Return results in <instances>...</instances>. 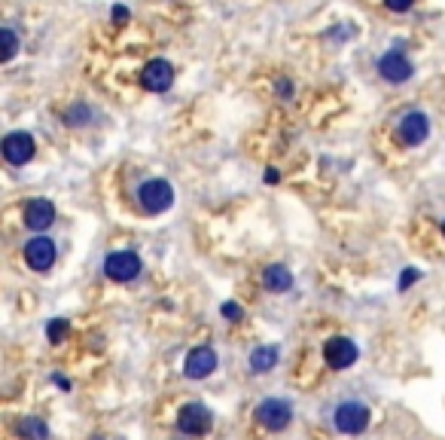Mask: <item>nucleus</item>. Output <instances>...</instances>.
Instances as JSON below:
<instances>
[{
	"label": "nucleus",
	"mask_w": 445,
	"mask_h": 440,
	"mask_svg": "<svg viewBox=\"0 0 445 440\" xmlns=\"http://www.w3.org/2000/svg\"><path fill=\"white\" fill-rule=\"evenodd\" d=\"M369 422H372V412L360 401H345L332 412V425H336L339 434H363Z\"/></svg>",
	"instance_id": "f257e3e1"
},
{
	"label": "nucleus",
	"mask_w": 445,
	"mask_h": 440,
	"mask_svg": "<svg viewBox=\"0 0 445 440\" xmlns=\"http://www.w3.org/2000/svg\"><path fill=\"white\" fill-rule=\"evenodd\" d=\"M137 202L146 214H165L171 205H174V187L162 178H153V181H144L137 187Z\"/></svg>",
	"instance_id": "f03ea898"
},
{
	"label": "nucleus",
	"mask_w": 445,
	"mask_h": 440,
	"mask_svg": "<svg viewBox=\"0 0 445 440\" xmlns=\"http://www.w3.org/2000/svg\"><path fill=\"white\" fill-rule=\"evenodd\" d=\"M141 269H144V263L134 251H113V254H107V260H104V275L116 284L134 281L137 275H141Z\"/></svg>",
	"instance_id": "7ed1b4c3"
},
{
	"label": "nucleus",
	"mask_w": 445,
	"mask_h": 440,
	"mask_svg": "<svg viewBox=\"0 0 445 440\" xmlns=\"http://www.w3.org/2000/svg\"><path fill=\"white\" fill-rule=\"evenodd\" d=\"M253 416L265 431H284L293 422V407H290V401H284V398H265L253 410Z\"/></svg>",
	"instance_id": "20e7f679"
},
{
	"label": "nucleus",
	"mask_w": 445,
	"mask_h": 440,
	"mask_svg": "<svg viewBox=\"0 0 445 440\" xmlns=\"http://www.w3.org/2000/svg\"><path fill=\"white\" fill-rule=\"evenodd\" d=\"M357 343H351L348 336H332L323 343V361H327L332 370H348V367L357 364Z\"/></svg>",
	"instance_id": "39448f33"
},
{
	"label": "nucleus",
	"mask_w": 445,
	"mask_h": 440,
	"mask_svg": "<svg viewBox=\"0 0 445 440\" xmlns=\"http://www.w3.org/2000/svg\"><path fill=\"white\" fill-rule=\"evenodd\" d=\"M211 425H214V416H211V410L205 407V403H187V407L177 412V428L189 437L208 434Z\"/></svg>",
	"instance_id": "423d86ee"
},
{
	"label": "nucleus",
	"mask_w": 445,
	"mask_h": 440,
	"mask_svg": "<svg viewBox=\"0 0 445 440\" xmlns=\"http://www.w3.org/2000/svg\"><path fill=\"white\" fill-rule=\"evenodd\" d=\"M0 147H4V159L9 165H27L37 153V141L31 132H9Z\"/></svg>",
	"instance_id": "0eeeda50"
},
{
	"label": "nucleus",
	"mask_w": 445,
	"mask_h": 440,
	"mask_svg": "<svg viewBox=\"0 0 445 440\" xmlns=\"http://www.w3.org/2000/svg\"><path fill=\"white\" fill-rule=\"evenodd\" d=\"M55 242L46 236H34L31 242H25V263L31 266L34 272H49L55 266Z\"/></svg>",
	"instance_id": "6e6552de"
},
{
	"label": "nucleus",
	"mask_w": 445,
	"mask_h": 440,
	"mask_svg": "<svg viewBox=\"0 0 445 440\" xmlns=\"http://www.w3.org/2000/svg\"><path fill=\"white\" fill-rule=\"evenodd\" d=\"M214 370H217V352L211 346L192 348L187 355V364H183V376L187 379H208Z\"/></svg>",
	"instance_id": "1a4fd4ad"
},
{
	"label": "nucleus",
	"mask_w": 445,
	"mask_h": 440,
	"mask_svg": "<svg viewBox=\"0 0 445 440\" xmlns=\"http://www.w3.org/2000/svg\"><path fill=\"white\" fill-rule=\"evenodd\" d=\"M427 135H430V119L421 114V110H409L403 119H400V138H403V144H409V147H418L427 141Z\"/></svg>",
	"instance_id": "9d476101"
},
{
	"label": "nucleus",
	"mask_w": 445,
	"mask_h": 440,
	"mask_svg": "<svg viewBox=\"0 0 445 440\" xmlns=\"http://www.w3.org/2000/svg\"><path fill=\"white\" fill-rule=\"evenodd\" d=\"M378 73H382L387 82H406L415 71H412V61L406 59L400 49H394V52H384L382 59H378Z\"/></svg>",
	"instance_id": "9b49d317"
},
{
	"label": "nucleus",
	"mask_w": 445,
	"mask_h": 440,
	"mask_svg": "<svg viewBox=\"0 0 445 440\" xmlns=\"http://www.w3.org/2000/svg\"><path fill=\"white\" fill-rule=\"evenodd\" d=\"M55 224V205L49 199H31L25 205V226L34 233H43Z\"/></svg>",
	"instance_id": "f8f14e48"
},
{
	"label": "nucleus",
	"mask_w": 445,
	"mask_h": 440,
	"mask_svg": "<svg viewBox=\"0 0 445 440\" xmlns=\"http://www.w3.org/2000/svg\"><path fill=\"white\" fill-rule=\"evenodd\" d=\"M144 86L150 89V92H165V89H171V82H174V68H171V61H165V59H153L150 64L144 68Z\"/></svg>",
	"instance_id": "ddd939ff"
},
{
	"label": "nucleus",
	"mask_w": 445,
	"mask_h": 440,
	"mask_svg": "<svg viewBox=\"0 0 445 440\" xmlns=\"http://www.w3.org/2000/svg\"><path fill=\"white\" fill-rule=\"evenodd\" d=\"M263 281H265V288L272 293H284V291L293 288V272L287 269V266H281V263H272V266H265Z\"/></svg>",
	"instance_id": "4468645a"
},
{
	"label": "nucleus",
	"mask_w": 445,
	"mask_h": 440,
	"mask_svg": "<svg viewBox=\"0 0 445 440\" xmlns=\"http://www.w3.org/2000/svg\"><path fill=\"white\" fill-rule=\"evenodd\" d=\"M277 358H281L277 346H259V348H253V355H250V370H253V373L275 370V367H277Z\"/></svg>",
	"instance_id": "2eb2a0df"
},
{
	"label": "nucleus",
	"mask_w": 445,
	"mask_h": 440,
	"mask_svg": "<svg viewBox=\"0 0 445 440\" xmlns=\"http://www.w3.org/2000/svg\"><path fill=\"white\" fill-rule=\"evenodd\" d=\"M18 434H22V440H49V428L40 416H25L18 422Z\"/></svg>",
	"instance_id": "dca6fc26"
},
{
	"label": "nucleus",
	"mask_w": 445,
	"mask_h": 440,
	"mask_svg": "<svg viewBox=\"0 0 445 440\" xmlns=\"http://www.w3.org/2000/svg\"><path fill=\"white\" fill-rule=\"evenodd\" d=\"M70 334V324L68 318H52L49 327H46V336H49V343H64V336Z\"/></svg>",
	"instance_id": "f3484780"
},
{
	"label": "nucleus",
	"mask_w": 445,
	"mask_h": 440,
	"mask_svg": "<svg viewBox=\"0 0 445 440\" xmlns=\"http://www.w3.org/2000/svg\"><path fill=\"white\" fill-rule=\"evenodd\" d=\"M0 37H4V61H13V55L18 49V37L13 34V28H4Z\"/></svg>",
	"instance_id": "a211bd4d"
},
{
	"label": "nucleus",
	"mask_w": 445,
	"mask_h": 440,
	"mask_svg": "<svg viewBox=\"0 0 445 440\" xmlns=\"http://www.w3.org/2000/svg\"><path fill=\"white\" fill-rule=\"evenodd\" d=\"M92 114H89V107L86 104H77V107H70V114H68V119H70V126H86V119H89Z\"/></svg>",
	"instance_id": "6ab92c4d"
},
{
	"label": "nucleus",
	"mask_w": 445,
	"mask_h": 440,
	"mask_svg": "<svg viewBox=\"0 0 445 440\" xmlns=\"http://www.w3.org/2000/svg\"><path fill=\"white\" fill-rule=\"evenodd\" d=\"M418 279H421V272L415 269V266H409V269H403V275H400V291H409Z\"/></svg>",
	"instance_id": "aec40b11"
},
{
	"label": "nucleus",
	"mask_w": 445,
	"mask_h": 440,
	"mask_svg": "<svg viewBox=\"0 0 445 440\" xmlns=\"http://www.w3.org/2000/svg\"><path fill=\"white\" fill-rule=\"evenodd\" d=\"M222 315H226L229 321H241V318H244V309H241V306H238V302H232V300H226V302H222Z\"/></svg>",
	"instance_id": "412c9836"
},
{
	"label": "nucleus",
	"mask_w": 445,
	"mask_h": 440,
	"mask_svg": "<svg viewBox=\"0 0 445 440\" xmlns=\"http://www.w3.org/2000/svg\"><path fill=\"white\" fill-rule=\"evenodd\" d=\"M384 4H387V9H394V13H406L415 0H384Z\"/></svg>",
	"instance_id": "4be33fe9"
},
{
	"label": "nucleus",
	"mask_w": 445,
	"mask_h": 440,
	"mask_svg": "<svg viewBox=\"0 0 445 440\" xmlns=\"http://www.w3.org/2000/svg\"><path fill=\"white\" fill-rule=\"evenodd\" d=\"M113 18H116V22H125V18H128V9H125V6H113Z\"/></svg>",
	"instance_id": "5701e85b"
},
{
	"label": "nucleus",
	"mask_w": 445,
	"mask_h": 440,
	"mask_svg": "<svg viewBox=\"0 0 445 440\" xmlns=\"http://www.w3.org/2000/svg\"><path fill=\"white\" fill-rule=\"evenodd\" d=\"M52 382H55V385H58V389H64V391H68V389H70V382H68V379H64V376H58V373H55V376H52Z\"/></svg>",
	"instance_id": "b1692460"
},
{
	"label": "nucleus",
	"mask_w": 445,
	"mask_h": 440,
	"mask_svg": "<svg viewBox=\"0 0 445 440\" xmlns=\"http://www.w3.org/2000/svg\"><path fill=\"white\" fill-rule=\"evenodd\" d=\"M277 181H281V174H277L275 169H268L265 171V183H277Z\"/></svg>",
	"instance_id": "393cba45"
},
{
	"label": "nucleus",
	"mask_w": 445,
	"mask_h": 440,
	"mask_svg": "<svg viewBox=\"0 0 445 440\" xmlns=\"http://www.w3.org/2000/svg\"><path fill=\"white\" fill-rule=\"evenodd\" d=\"M442 233H445V220H442Z\"/></svg>",
	"instance_id": "a878e982"
}]
</instances>
